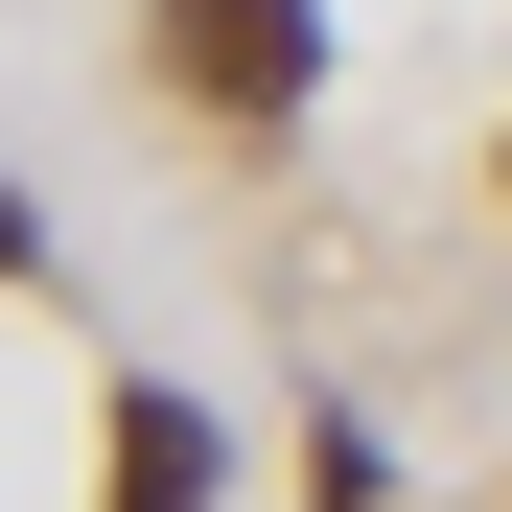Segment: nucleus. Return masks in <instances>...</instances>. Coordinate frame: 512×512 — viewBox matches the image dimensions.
Masks as SVG:
<instances>
[{
  "label": "nucleus",
  "mask_w": 512,
  "mask_h": 512,
  "mask_svg": "<svg viewBox=\"0 0 512 512\" xmlns=\"http://www.w3.org/2000/svg\"><path fill=\"white\" fill-rule=\"evenodd\" d=\"M24 256H47V210H24V187H0V280H24Z\"/></svg>",
  "instance_id": "3"
},
{
  "label": "nucleus",
  "mask_w": 512,
  "mask_h": 512,
  "mask_svg": "<svg viewBox=\"0 0 512 512\" xmlns=\"http://www.w3.org/2000/svg\"><path fill=\"white\" fill-rule=\"evenodd\" d=\"M117 512H210V419L187 396H117Z\"/></svg>",
  "instance_id": "2"
},
{
  "label": "nucleus",
  "mask_w": 512,
  "mask_h": 512,
  "mask_svg": "<svg viewBox=\"0 0 512 512\" xmlns=\"http://www.w3.org/2000/svg\"><path fill=\"white\" fill-rule=\"evenodd\" d=\"M163 70H187L210 117H280L326 70V0H163Z\"/></svg>",
  "instance_id": "1"
},
{
  "label": "nucleus",
  "mask_w": 512,
  "mask_h": 512,
  "mask_svg": "<svg viewBox=\"0 0 512 512\" xmlns=\"http://www.w3.org/2000/svg\"><path fill=\"white\" fill-rule=\"evenodd\" d=\"M489 187H512V163H489Z\"/></svg>",
  "instance_id": "4"
}]
</instances>
